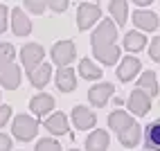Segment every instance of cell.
Masks as SVG:
<instances>
[{
  "label": "cell",
  "instance_id": "cell-1",
  "mask_svg": "<svg viewBox=\"0 0 160 151\" xmlns=\"http://www.w3.org/2000/svg\"><path fill=\"white\" fill-rule=\"evenodd\" d=\"M115 38H117V25L113 23L111 18H104L102 23L97 25V29L92 32V50H99V48H111L115 45Z\"/></svg>",
  "mask_w": 160,
  "mask_h": 151
},
{
  "label": "cell",
  "instance_id": "cell-9",
  "mask_svg": "<svg viewBox=\"0 0 160 151\" xmlns=\"http://www.w3.org/2000/svg\"><path fill=\"white\" fill-rule=\"evenodd\" d=\"M113 93H115L113 83L104 81V83H97V86H92V88L88 90V99H90V104H92V106L102 108V106H104V104L113 97Z\"/></svg>",
  "mask_w": 160,
  "mask_h": 151
},
{
  "label": "cell",
  "instance_id": "cell-14",
  "mask_svg": "<svg viewBox=\"0 0 160 151\" xmlns=\"http://www.w3.org/2000/svg\"><path fill=\"white\" fill-rule=\"evenodd\" d=\"M140 135H142V131H140V124H138L135 120H133L129 126H124L120 133H117L120 142H122L126 149H131V147H135L138 142H140Z\"/></svg>",
  "mask_w": 160,
  "mask_h": 151
},
{
  "label": "cell",
  "instance_id": "cell-13",
  "mask_svg": "<svg viewBox=\"0 0 160 151\" xmlns=\"http://www.w3.org/2000/svg\"><path fill=\"white\" fill-rule=\"evenodd\" d=\"M140 59H135V57H126L122 59L120 63V68H117V77H120V81H131L135 79V74L140 72Z\"/></svg>",
  "mask_w": 160,
  "mask_h": 151
},
{
  "label": "cell",
  "instance_id": "cell-32",
  "mask_svg": "<svg viewBox=\"0 0 160 151\" xmlns=\"http://www.w3.org/2000/svg\"><path fill=\"white\" fill-rule=\"evenodd\" d=\"M12 117V106H0V126H5L7 124V120Z\"/></svg>",
  "mask_w": 160,
  "mask_h": 151
},
{
  "label": "cell",
  "instance_id": "cell-29",
  "mask_svg": "<svg viewBox=\"0 0 160 151\" xmlns=\"http://www.w3.org/2000/svg\"><path fill=\"white\" fill-rule=\"evenodd\" d=\"M9 16H12V12L7 9V5H0V34L7 29V20H12Z\"/></svg>",
  "mask_w": 160,
  "mask_h": 151
},
{
  "label": "cell",
  "instance_id": "cell-27",
  "mask_svg": "<svg viewBox=\"0 0 160 151\" xmlns=\"http://www.w3.org/2000/svg\"><path fill=\"white\" fill-rule=\"evenodd\" d=\"M36 151H61V144L54 138H41L36 142Z\"/></svg>",
  "mask_w": 160,
  "mask_h": 151
},
{
  "label": "cell",
  "instance_id": "cell-19",
  "mask_svg": "<svg viewBox=\"0 0 160 151\" xmlns=\"http://www.w3.org/2000/svg\"><path fill=\"white\" fill-rule=\"evenodd\" d=\"M50 77H52V66H50V63H41L34 72H29V81H32V86L38 88V90L48 86Z\"/></svg>",
  "mask_w": 160,
  "mask_h": 151
},
{
  "label": "cell",
  "instance_id": "cell-30",
  "mask_svg": "<svg viewBox=\"0 0 160 151\" xmlns=\"http://www.w3.org/2000/svg\"><path fill=\"white\" fill-rule=\"evenodd\" d=\"M149 57L153 61H160V36H156L151 41V48H149Z\"/></svg>",
  "mask_w": 160,
  "mask_h": 151
},
{
  "label": "cell",
  "instance_id": "cell-3",
  "mask_svg": "<svg viewBox=\"0 0 160 151\" xmlns=\"http://www.w3.org/2000/svg\"><path fill=\"white\" fill-rule=\"evenodd\" d=\"M52 61H54V66L59 68H68L70 63L74 61V57H77V48H74L72 41H59L52 45Z\"/></svg>",
  "mask_w": 160,
  "mask_h": 151
},
{
  "label": "cell",
  "instance_id": "cell-8",
  "mask_svg": "<svg viewBox=\"0 0 160 151\" xmlns=\"http://www.w3.org/2000/svg\"><path fill=\"white\" fill-rule=\"evenodd\" d=\"M72 122L79 131H88V128H92L97 124V115L90 108H86V106H74L72 108Z\"/></svg>",
  "mask_w": 160,
  "mask_h": 151
},
{
  "label": "cell",
  "instance_id": "cell-26",
  "mask_svg": "<svg viewBox=\"0 0 160 151\" xmlns=\"http://www.w3.org/2000/svg\"><path fill=\"white\" fill-rule=\"evenodd\" d=\"M14 57H16V50H14L12 43H0V72L12 66Z\"/></svg>",
  "mask_w": 160,
  "mask_h": 151
},
{
  "label": "cell",
  "instance_id": "cell-34",
  "mask_svg": "<svg viewBox=\"0 0 160 151\" xmlns=\"http://www.w3.org/2000/svg\"><path fill=\"white\" fill-rule=\"evenodd\" d=\"M70 151H79V149H70Z\"/></svg>",
  "mask_w": 160,
  "mask_h": 151
},
{
  "label": "cell",
  "instance_id": "cell-23",
  "mask_svg": "<svg viewBox=\"0 0 160 151\" xmlns=\"http://www.w3.org/2000/svg\"><path fill=\"white\" fill-rule=\"evenodd\" d=\"M108 12L115 18V25H126V16H129V3L126 0H113L108 5Z\"/></svg>",
  "mask_w": 160,
  "mask_h": 151
},
{
  "label": "cell",
  "instance_id": "cell-4",
  "mask_svg": "<svg viewBox=\"0 0 160 151\" xmlns=\"http://www.w3.org/2000/svg\"><path fill=\"white\" fill-rule=\"evenodd\" d=\"M102 18V7L97 3H81L77 7V25L79 29H90L97 20Z\"/></svg>",
  "mask_w": 160,
  "mask_h": 151
},
{
  "label": "cell",
  "instance_id": "cell-25",
  "mask_svg": "<svg viewBox=\"0 0 160 151\" xmlns=\"http://www.w3.org/2000/svg\"><path fill=\"white\" fill-rule=\"evenodd\" d=\"M79 74L83 79H99L102 77V68H97L90 59H81L79 63Z\"/></svg>",
  "mask_w": 160,
  "mask_h": 151
},
{
  "label": "cell",
  "instance_id": "cell-6",
  "mask_svg": "<svg viewBox=\"0 0 160 151\" xmlns=\"http://www.w3.org/2000/svg\"><path fill=\"white\" fill-rule=\"evenodd\" d=\"M29 108L36 117H50V113L54 111V97L48 95V93H38L29 99Z\"/></svg>",
  "mask_w": 160,
  "mask_h": 151
},
{
  "label": "cell",
  "instance_id": "cell-15",
  "mask_svg": "<svg viewBox=\"0 0 160 151\" xmlns=\"http://www.w3.org/2000/svg\"><path fill=\"white\" fill-rule=\"evenodd\" d=\"M45 128L50 133H54V135H66V133H70L68 117L63 113H52L50 117H45Z\"/></svg>",
  "mask_w": 160,
  "mask_h": 151
},
{
  "label": "cell",
  "instance_id": "cell-7",
  "mask_svg": "<svg viewBox=\"0 0 160 151\" xmlns=\"http://www.w3.org/2000/svg\"><path fill=\"white\" fill-rule=\"evenodd\" d=\"M129 108H131V113L138 115V117L147 115L149 111H151V97H149L144 90L135 88V90L131 93V97H129Z\"/></svg>",
  "mask_w": 160,
  "mask_h": 151
},
{
  "label": "cell",
  "instance_id": "cell-5",
  "mask_svg": "<svg viewBox=\"0 0 160 151\" xmlns=\"http://www.w3.org/2000/svg\"><path fill=\"white\" fill-rule=\"evenodd\" d=\"M43 57H45V50L38 43H27V45L20 48V61H23L27 72H34L43 63Z\"/></svg>",
  "mask_w": 160,
  "mask_h": 151
},
{
  "label": "cell",
  "instance_id": "cell-21",
  "mask_svg": "<svg viewBox=\"0 0 160 151\" xmlns=\"http://www.w3.org/2000/svg\"><path fill=\"white\" fill-rule=\"evenodd\" d=\"M92 54L97 61H102L104 66H115L120 61V48L111 45V48H99V50H92Z\"/></svg>",
  "mask_w": 160,
  "mask_h": 151
},
{
  "label": "cell",
  "instance_id": "cell-11",
  "mask_svg": "<svg viewBox=\"0 0 160 151\" xmlns=\"http://www.w3.org/2000/svg\"><path fill=\"white\" fill-rule=\"evenodd\" d=\"M133 23L138 29H144V32H153L158 27V16L149 9H135L133 14Z\"/></svg>",
  "mask_w": 160,
  "mask_h": 151
},
{
  "label": "cell",
  "instance_id": "cell-10",
  "mask_svg": "<svg viewBox=\"0 0 160 151\" xmlns=\"http://www.w3.org/2000/svg\"><path fill=\"white\" fill-rule=\"evenodd\" d=\"M12 29L16 36H29V32H32V20L20 7L12 9Z\"/></svg>",
  "mask_w": 160,
  "mask_h": 151
},
{
  "label": "cell",
  "instance_id": "cell-22",
  "mask_svg": "<svg viewBox=\"0 0 160 151\" xmlns=\"http://www.w3.org/2000/svg\"><path fill=\"white\" fill-rule=\"evenodd\" d=\"M144 45H147V36L142 34V32H138V29L126 32V36H124V48L129 50V52H140V50H144Z\"/></svg>",
  "mask_w": 160,
  "mask_h": 151
},
{
  "label": "cell",
  "instance_id": "cell-12",
  "mask_svg": "<svg viewBox=\"0 0 160 151\" xmlns=\"http://www.w3.org/2000/svg\"><path fill=\"white\" fill-rule=\"evenodd\" d=\"M20 79H23V72H20V68L16 66V63H12L9 68H5L2 72H0V86L7 90H14L20 86Z\"/></svg>",
  "mask_w": 160,
  "mask_h": 151
},
{
  "label": "cell",
  "instance_id": "cell-2",
  "mask_svg": "<svg viewBox=\"0 0 160 151\" xmlns=\"http://www.w3.org/2000/svg\"><path fill=\"white\" fill-rule=\"evenodd\" d=\"M36 131H38V122L32 115H16L14 117L12 133H14V138L20 140V142H29V140H34Z\"/></svg>",
  "mask_w": 160,
  "mask_h": 151
},
{
  "label": "cell",
  "instance_id": "cell-16",
  "mask_svg": "<svg viewBox=\"0 0 160 151\" xmlns=\"http://www.w3.org/2000/svg\"><path fill=\"white\" fill-rule=\"evenodd\" d=\"M111 144V138L106 131H102V128H95V131L86 138V149L88 151H106Z\"/></svg>",
  "mask_w": 160,
  "mask_h": 151
},
{
  "label": "cell",
  "instance_id": "cell-28",
  "mask_svg": "<svg viewBox=\"0 0 160 151\" xmlns=\"http://www.w3.org/2000/svg\"><path fill=\"white\" fill-rule=\"evenodd\" d=\"M25 9H29L34 14H43L48 9V3L45 0H25Z\"/></svg>",
  "mask_w": 160,
  "mask_h": 151
},
{
  "label": "cell",
  "instance_id": "cell-33",
  "mask_svg": "<svg viewBox=\"0 0 160 151\" xmlns=\"http://www.w3.org/2000/svg\"><path fill=\"white\" fill-rule=\"evenodd\" d=\"M0 151H12V138L0 133Z\"/></svg>",
  "mask_w": 160,
  "mask_h": 151
},
{
  "label": "cell",
  "instance_id": "cell-17",
  "mask_svg": "<svg viewBox=\"0 0 160 151\" xmlns=\"http://www.w3.org/2000/svg\"><path fill=\"white\" fill-rule=\"evenodd\" d=\"M144 147L147 151H160V120H153L144 128Z\"/></svg>",
  "mask_w": 160,
  "mask_h": 151
},
{
  "label": "cell",
  "instance_id": "cell-31",
  "mask_svg": "<svg viewBox=\"0 0 160 151\" xmlns=\"http://www.w3.org/2000/svg\"><path fill=\"white\" fill-rule=\"evenodd\" d=\"M48 7L52 9V12H66L68 9V0H50Z\"/></svg>",
  "mask_w": 160,
  "mask_h": 151
},
{
  "label": "cell",
  "instance_id": "cell-18",
  "mask_svg": "<svg viewBox=\"0 0 160 151\" xmlns=\"http://www.w3.org/2000/svg\"><path fill=\"white\" fill-rule=\"evenodd\" d=\"M57 86H59V90H63V93H72L74 88H77L74 70L72 68H59V72H57Z\"/></svg>",
  "mask_w": 160,
  "mask_h": 151
},
{
  "label": "cell",
  "instance_id": "cell-24",
  "mask_svg": "<svg viewBox=\"0 0 160 151\" xmlns=\"http://www.w3.org/2000/svg\"><path fill=\"white\" fill-rule=\"evenodd\" d=\"M131 122H133V117L126 113V111H113L108 115V126L113 128V131H117V133H120L124 126H129Z\"/></svg>",
  "mask_w": 160,
  "mask_h": 151
},
{
  "label": "cell",
  "instance_id": "cell-20",
  "mask_svg": "<svg viewBox=\"0 0 160 151\" xmlns=\"http://www.w3.org/2000/svg\"><path fill=\"white\" fill-rule=\"evenodd\" d=\"M138 88L144 90L149 97H156L158 95V79H156V72L153 70H144L138 79Z\"/></svg>",
  "mask_w": 160,
  "mask_h": 151
}]
</instances>
